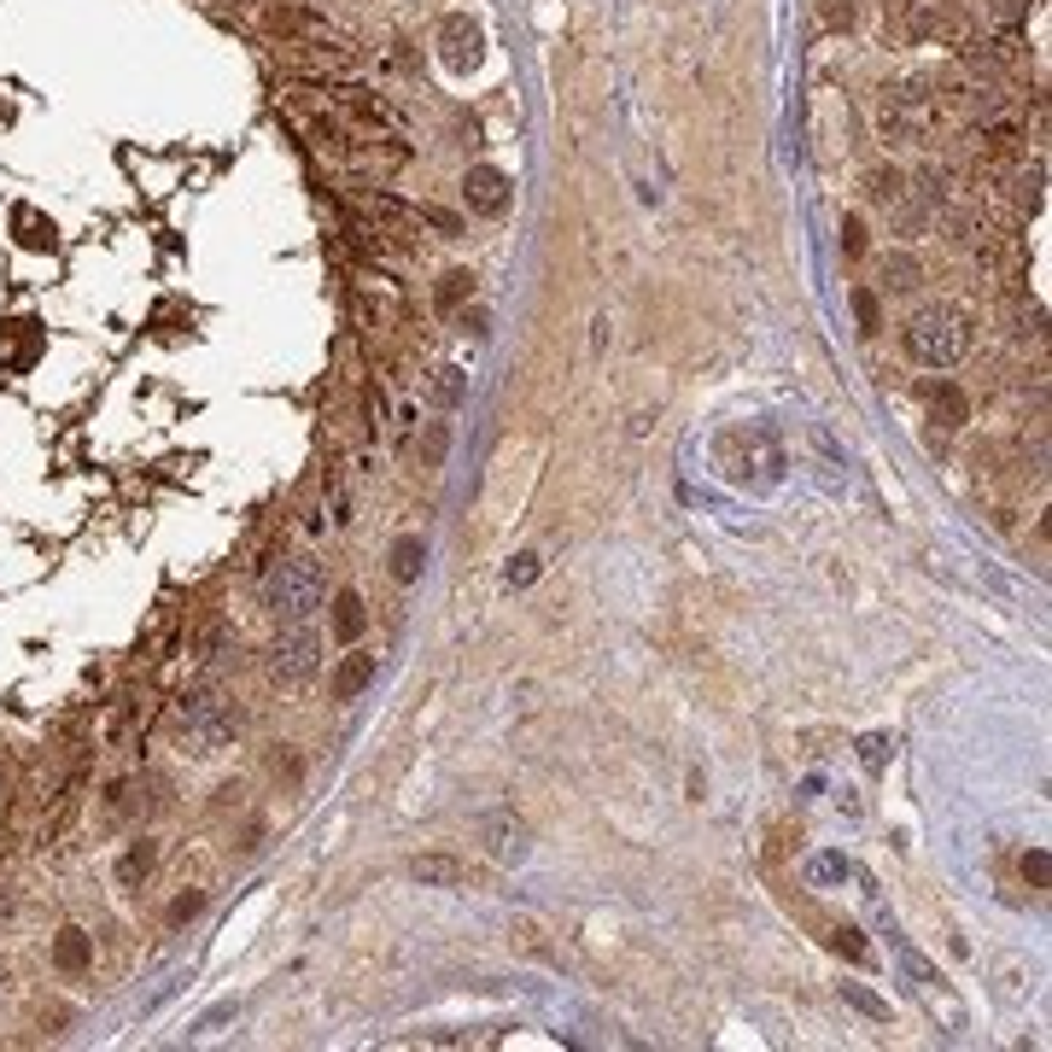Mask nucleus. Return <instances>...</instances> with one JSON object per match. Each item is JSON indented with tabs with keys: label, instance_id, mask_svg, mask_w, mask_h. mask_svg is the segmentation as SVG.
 <instances>
[{
	"label": "nucleus",
	"instance_id": "nucleus-1",
	"mask_svg": "<svg viewBox=\"0 0 1052 1052\" xmlns=\"http://www.w3.org/2000/svg\"><path fill=\"white\" fill-rule=\"evenodd\" d=\"M240 731H246V714H240V702L222 696V691L188 696L176 707V743H181V754H193V761H211V754L235 748Z\"/></svg>",
	"mask_w": 1052,
	"mask_h": 1052
},
{
	"label": "nucleus",
	"instance_id": "nucleus-2",
	"mask_svg": "<svg viewBox=\"0 0 1052 1052\" xmlns=\"http://www.w3.org/2000/svg\"><path fill=\"white\" fill-rule=\"evenodd\" d=\"M901 346H906L912 363H924V369H953V363L971 351V316L959 305H924L901 328Z\"/></svg>",
	"mask_w": 1052,
	"mask_h": 1052
},
{
	"label": "nucleus",
	"instance_id": "nucleus-3",
	"mask_svg": "<svg viewBox=\"0 0 1052 1052\" xmlns=\"http://www.w3.org/2000/svg\"><path fill=\"white\" fill-rule=\"evenodd\" d=\"M714 463L725 479H737V486H777L784 479V450H777V439L754 421V427H725L719 439H714Z\"/></svg>",
	"mask_w": 1052,
	"mask_h": 1052
},
{
	"label": "nucleus",
	"instance_id": "nucleus-4",
	"mask_svg": "<svg viewBox=\"0 0 1052 1052\" xmlns=\"http://www.w3.org/2000/svg\"><path fill=\"white\" fill-rule=\"evenodd\" d=\"M322 667V632L310 621H281V632L269 637L264 649V678L276 684V691H305Z\"/></svg>",
	"mask_w": 1052,
	"mask_h": 1052
},
{
	"label": "nucleus",
	"instance_id": "nucleus-5",
	"mask_svg": "<svg viewBox=\"0 0 1052 1052\" xmlns=\"http://www.w3.org/2000/svg\"><path fill=\"white\" fill-rule=\"evenodd\" d=\"M877 129L889 147H930L935 129H942V106L919 88H883L877 100Z\"/></svg>",
	"mask_w": 1052,
	"mask_h": 1052
},
{
	"label": "nucleus",
	"instance_id": "nucleus-6",
	"mask_svg": "<svg viewBox=\"0 0 1052 1052\" xmlns=\"http://www.w3.org/2000/svg\"><path fill=\"white\" fill-rule=\"evenodd\" d=\"M264 608L276 614V621H310V614L322 608V567L310 556L276 562V574L264 579Z\"/></svg>",
	"mask_w": 1052,
	"mask_h": 1052
},
{
	"label": "nucleus",
	"instance_id": "nucleus-7",
	"mask_svg": "<svg viewBox=\"0 0 1052 1052\" xmlns=\"http://www.w3.org/2000/svg\"><path fill=\"white\" fill-rule=\"evenodd\" d=\"M479 842H486V854L503 860V865H520L533 854V831H526L515 813H486L479 818Z\"/></svg>",
	"mask_w": 1052,
	"mask_h": 1052
},
{
	"label": "nucleus",
	"instance_id": "nucleus-8",
	"mask_svg": "<svg viewBox=\"0 0 1052 1052\" xmlns=\"http://www.w3.org/2000/svg\"><path fill=\"white\" fill-rule=\"evenodd\" d=\"M889 30H895L901 41H924L942 30V18H947V0H889Z\"/></svg>",
	"mask_w": 1052,
	"mask_h": 1052
},
{
	"label": "nucleus",
	"instance_id": "nucleus-9",
	"mask_svg": "<svg viewBox=\"0 0 1052 1052\" xmlns=\"http://www.w3.org/2000/svg\"><path fill=\"white\" fill-rule=\"evenodd\" d=\"M463 199L479 217H503V205H509V176H503L497 165H474L463 176Z\"/></svg>",
	"mask_w": 1052,
	"mask_h": 1052
},
{
	"label": "nucleus",
	"instance_id": "nucleus-10",
	"mask_svg": "<svg viewBox=\"0 0 1052 1052\" xmlns=\"http://www.w3.org/2000/svg\"><path fill=\"white\" fill-rule=\"evenodd\" d=\"M53 971L59 976H88V971H95V935H88V930H77V924H64L59 935H53Z\"/></svg>",
	"mask_w": 1052,
	"mask_h": 1052
},
{
	"label": "nucleus",
	"instance_id": "nucleus-11",
	"mask_svg": "<svg viewBox=\"0 0 1052 1052\" xmlns=\"http://www.w3.org/2000/svg\"><path fill=\"white\" fill-rule=\"evenodd\" d=\"M369 684H375V655H369V649H351V655L334 667L328 696H334V702H357L363 691H369Z\"/></svg>",
	"mask_w": 1052,
	"mask_h": 1052
},
{
	"label": "nucleus",
	"instance_id": "nucleus-12",
	"mask_svg": "<svg viewBox=\"0 0 1052 1052\" xmlns=\"http://www.w3.org/2000/svg\"><path fill=\"white\" fill-rule=\"evenodd\" d=\"M924 409H930V416L935 421H942V427H965L971 421V398L965 393H959V386L953 380H924Z\"/></svg>",
	"mask_w": 1052,
	"mask_h": 1052
},
{
	"label": "nucleus",
	"instance_id": "nucleus-13",
	"mask_svg": "<svg viewBox=\"0 0 1052 1052\" xmlns=\"http://www.w3.org/2000/svg\"><path fill=\"white\" fill-rule=\"evenodd\" d=\"M416 883H427V889H450V883H468V865L456 860V854H416L404 865Z\"/></svg>",
	"mask_w": 1052,
	"mask_h": 1052
},
{
	"label": "nucleus",
	"instance_id": "nucleus-14",
	"mask_svg": "<svg viewBox=\"0 0 1052 1052\" xmlns=\"http://www.w3.org/2000/svg\"><path fill=\"white\" fill-rule=\"evenodd\" d=\"M439 41H445V59L456 64V71H468V64H479V30L468 24L463 12L439 24Z\"/></svg>",
	"mask_w": 1052,
	"mask_h": 1052
},
{
	"label": "nucleus",
	"instance_id": "nucleus-15",
	"mask_svg": "<svg viewBox=\"0 0 1052 1052\" xmlns=\"http://www.w3.org/2000/svg\"><path fill=\"white\" fill-rule=\"evenodd\" d=\"M152 865H158V842L152 836H135L129 848L118 854V889H141L152 877Z\"/></svg>",
	"mask_w": 1052,
	"mask_h": 1052
},
{
	"label": "nucleus",
	"instance_id": "nucleus-16",
	"mask_svg": "<svg viewBox=\"0 0 1052 1052\" xmlns=\"http://www.w3.org/2000/svg\"><path fill=\"white\" fill-rule=\"evenodd\" d=\"M369 211H375V222L386 228V235H416V228H421V211H416V205H404V199H393V193H375V188H369Z\"/></svg>",
	"mask_w": 1052,
	"mask_h": 1052
},
{
	"label": "nucleus",
	"instance_id": "nucleus-17",
	"mask_svg": "<svg viewBox=\"0 0 1052 1052\" xmlns=\"http://www.w3.org/2000/svg\"><path fill=\"white\" fill-rule=\"evenodd\" d=\"M386 562H393V579H398V585H416V579H421V567H427V544H421V533H398V538H393V556H386Z\"/></svg>",
	"mask_w": 1052,
	"mask_h": 1052
},
{
	"label": "nucleus",
	"instance_id": "nucleus-18",
	"mask_svg": "<svg viewBox=\"0 0 1052 1052\" xmlns=\"http://www.w3.org/2000/svg\"><path fill=\"white\" fill-rule=\"evenodd\" d=\"M363 626H369L363 597H357V590H339V597H334V637H339V644H357Z\"/></svg>",
	"mask_w": 1052,
	"mask_h": 1052
},
{
	"label": "nucleus",
	"instance_id": "nucleus-19",
	"mask_svg": "<svg viewBox=\"0 0 1052 1052\" xmlns=\"http://www.w3.org/2000/svg\"><path fill=\"white\" fill-rule=\"evenodd\" d=\"M269 30L276 36H310L322 24H316V7H305V0H276V7H269Z\"/></svg>",
	"mask_w": 1052,
	"mask_h": 1052
},
{
	"label": "nucleus",
	"instance_id": "nucleus-20",
	"mask_svg": "<svg viewBox=\"0 0 1052 1052\" xmlns=\"http://www.w3.org/2000/svg\"><path fill=\"white\" fill-rule=\"evenodd\" d=\"M1041 181H1046L1041 165H1029V170H1018L1012 181H1005V188H1012V211H1018V217H1035V211H1041V199H1046Z\"/></svg>",
	"mask_w": 1052,
	"mask_h": 1052
},
{
	"label": "nucleus",
	"instance_id": "nucleus-21",
	"mask_svg": "<svg viewBox=\"0 0 1052 1052\" xmlns=\"http://www.w3.org/2000/svg\"><path fill=\"white\" fill-rule=\"evenodd\" d=\"M463 398H468V375H463V369H450V363H445V369H433V375H427V404L456 409Z\"/></svg>",
	"mask_w": 1052,
	"mask_h": 1052
},
{
	"label": "nucleus",
	"instance_id": "nucleus-22",
	"mask_svg": "<svg viewBox=\"0 0 1052 1052\" xmlns=\"http://www.w3.org/2000/svg\"><path fill=\"white\" fill-rule=\"evenodd\" d=\"M919 281H924V264L912 258V251H889L883 258V287L889 292H919Z\"/></svg>",
	"mask_w": 1052,
	"mask_h": 1052
},
{
	"label": "nucleus",
	"instance_id": "nucleus-23",
	"mask_svg": "<svg viewBox=\"0 0 1052 1052\" xmlns=\"http://www.w3.org/2000/svg\"><path fill=\"white\" fill-rule=\"evenodd\" d=\"M468 299H474V276H468V269H445V276H439V292H433L439 316H456Z\"/></svg>",
	"mask_w": 1052,
	"mask_h": 1052
},
{
	"label": "nucleus",
	"instance_id": "nucleus-24",
	"mask_svg": "<svg viewBox=\"0 0 1052 1052\" xmlns=\"http://www.w3.org/2000/svg\"><path fill=\"white\" fill-rule=\"evenodd\" d=\"M12 222H18V240H24L30 251H53V222L48 217H41V211H30V205H18V211H12Z\"/></svg>",
	"mask_w": 1052,
	"mask_h": 1052
},
{
	"label": "nucleus",
	"instance_id": "nucleus-25",
	"mask_svg": "<svg viewBox=\"0 0 1052 1052\" xmlns=\"http://www.w3.org/2000/svg\"><path fill=\"white\" fill-rule=\"evenodd\" d=\"M264 766H269V777H276V784H305V754L299 748H292V743H276V748H269L264 754Z\"/></svg>",
	"mask_w": 1052,
	"mask_h": 1052
},
{
	"label": "nucleus",
	"instance_id": "nucleus-26",
	"mask_svg": "<svg viewBox=\"0 0 1052 1052\" xmlns=\"http://www.w3.org/2000/svg\"><path fill=\"white\" fill-rule=\"evenodd\" d=\"M889 222H895V235H901V240H919L924 228H930V211H924V205H912V199L901 193L895 205H889Z\"/></svg>",
	"mask_w": 1052,
	"mask_h": 1052
},
{
	"label": "nucleus",
	"instance_id": "nucleus-27",
	"mask_svg": "<svg viewBox=\"0 0 1052 1052\" xmlns=\"http://www.w3.org/2000/svg\"><path fill=\"white\" fill-rule=\"evenodd\" d=\"M865 193H872V205H883V211H889V205H895V199L906 193V176H901L895 165H883V170L865 176Z\"/></svg>",
	"mask_w": 1052,
	"mask_h": 1052
},
{
	"label": "nucleus",
	"instance_id": "nucleus-28",
	"mask_svg": "<svg viewBox=\"0 0 1052 1052\" xmlns=\"http://www.w3.org/2000/svg\"><path fill=\"white\" fill-rule=\"evenodd\" d=\"M848 299H854V322H860V334H883V305H877V292H872V287H854Z\"/></svg>",
	"mask_w": 1052,
	"mask_h": 1052
},
{
	"label": "nucleus",
	"instance_id": "nucleus-29",
	"mask_svg": "<svg viewBox=\"0 0 1052 1052\" xmlns=\"http://www.w3.org/2000/svg\"><path fill=\"white\" fill-rule=\"evenodd\" d=\"M199 912H205V889H181V895L170 901V912H165V924L181 930V924H193Z\"/></svg>",
	"mask_w": 1052,
	"mask_h": 1052
},
{
	"label": "nucleus",
	"instance_id": "nucleus-30",
	"mask_svg": "<svg viewBox=\"0 0 1052 1052\" xmlns=\"http://www.w3.org/2000/svg\"><path fill=\"white\" fill-rule=\"evenodd\" d=\"M1012 339H1041V305H1023V292L1012 299Z\"/></svg>",
	"mask_w": 1052,
	"mask_h": 1052
},
{
	"label": "nucleus",
	"instance_id": "nucleus-31",
	"mask_svg": "<svg viewBox=\"0 0 1052 1052\" xmlns=\"http://www.w3.org/2000/svg\"><path fill=\"white\" fill-rule=\"evenodd\" d=\"M842 1000L854 1005V1012H865V1018H877V1023H889V1005L872 994V989H860V982H842Z\"/></svg>",
	"mask_w": 1052,
	"mask_h": 1052
},
{
	"label": "nucleus",
	"instance_id": "nucleus-32",
	"mask_svg": "<svg viewBox=\"0 0 1052 1052\" xmlns=\"http://www.w3.org/2000/svg\"><path fill=\"white\" fill-rule=\"evenodd\" d=\"M889 754H895V737H883V731H872V737L860 743V761L872 766V772H883V766H889Z\"/></svg>",
	"mask_w": 1052,
	"mask_h": 1052
},
{
	"label": "nucleus",
	"instance_id": "nucleus-33",
	"mask_svg": "<svg viewBox=\"0 0 1052 1052\" xmlns=\"http://www.w3.org/2000/svg\"><path fill=\"white\" fill-rule=\"evenodd\" d=\"M831 947H836L842 959H854V965H865V959H872V947H865V942H860V930H848V924L831 930Z\"/></svg>",
	"mask_w": 1052,
	"mask_h": 1052
},
{
	"label": "nucleus",
	"instance_id": "nucleus-34",
	"mask_svg": "<svg viewBox=\"0 0 1052 1052\" xmlns=\"http://www.w3.org/2000/svg\"><path fill=\"white\" fill-rule=\"evenodd\" d=\"M445 450H450V427H445V421H427V439H421V456H427L433 468H439V463H445Z\"/></svg>",
	"mask_w": 1052,
	"mask_h": 1052
},
{
	"label": "nucleus",
	"instance_id": "nucleus-35",
	"mask_svg": "<svg viewBox=\"0 0 1052 1052\" xmlns=\"http://www.w3.org/2000/svg\"><path fill=\"white\" fill-rule=\"evenodd\" d=\"M538 567H544L538 556H515V562H509V590H526V585L538 579Z\"/></svg>",
	"mask_w": 1052,
	"mask_h": 1052
},
{
	"label": "nucleus",
	"instance_id": "nucleus-36",
	"mask_svg": "<svg viewBox=\"0 0 1052 1052\" xmlns=\"http://www.w3.org/2000/svg\"><path fill=\"white\" fill-rule=\"evenodd\" d=\"M421 222H433L439 235H463V217H456V211H439V205H421Z\"/></svg>",
	"mask_w": 1052,
	"mask_h": 1052
},
{
	"label": "nucleus",
	"instance_id": "nucleus-37",
	"mask_svg": "<svg viewBox=\"0 0 1052 1052\" xmlns=\"http://www.w3.org/2000/svg\"><path fill=\"white\" fill-rule=\"evenodd\" d=\"M842 251H848V258L865 251V222L860 217H842Z\"/></svg>",
	"mask_w": 1052,
	"mask_h": 1052
},
{
	"label": "nucleus",
	"instance_id": "nucleus-38",
	"mask_svg": "<svg viewBox=\"0 0 1052 1052\" xmlns=\"http://www.w3.org/2000/svg\"><path fill=\"white\" fill-rule=\"evenodd\" d=\"M825 24L831 30H854V0H825Z\"/></svg>",
	"mask_w": 1052,
	"mask_h": 1052
},
{
	"label": "nucleus",
	"instance_id": "nucleus-39",
	"mask_svg": "<svg viewBox=\"0 0 1052 1052\" xmlns=\"http://www.w3.org/2000/svg\"><path fill=\"white\" fill-rule=\"evenodd\" d=\"M1023 877L1035 883V889H1046V848H1029L1023 854Z\"/></svg>",
	"mask_w": 1052,
	"mask_h": 1052
},
{
	"label": "nucleus",
	"instance_id": "nucleus-40",
	"mask_svg": "<svg viewBox=\"0 0 1052 1052\" xmlns=\"http://www.w3.org/2000/svg\"><path fill=\"white\" fill-rule=\"evenodd\" d=\"M825 877H848V860H836V854L818 860V865H813V883H825Z\"/></svg>",
	"mask_w": 1052,
	"mask_h": 1052
},
{
	"label": "nucleus",
	"instance_id": "nucleus-41",
	"mask_svg": "<svg viewBox=\"0 0 1052 1052\" xmlns=\"http://www.w3.org/2000/svg\"><path fill=\"white\" fill-rule=\"evenodd\" d=\"M0 1000H7V971H0Z\"/></svg>",
	"mask_w": 1052,
	"mask_h": 1052
}]
</instances>
